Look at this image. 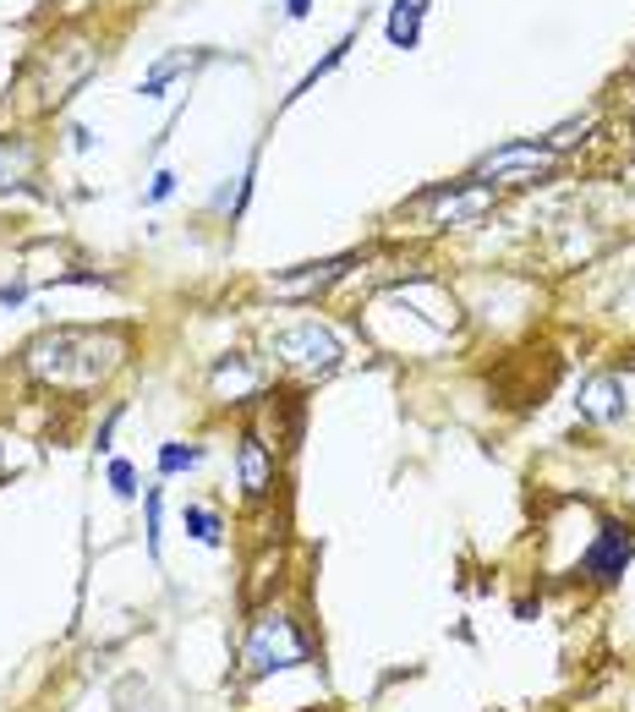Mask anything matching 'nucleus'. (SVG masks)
Masks as SVG:
<instances>
[{
  "mask_svg": "<svg viewBox=\"0 0 635 712\" xmlns=\"http://www.w3.org/2000/svg\"><path fill=\"white\" fill-rule=\"evenodd\" d=\"M121 357H127L121 329H45L39 340H28L22 368L50 389H94L121 368Z\"/></svg>",
  "mask_w": 635,
  "mask_h": 712,
  "instance_id": "f257e3e1",
  "label": "nucleus"
},
{
  "mask_svg": "<svg viewBox=\"0 0 635 712\" xmlns=\"http://www.w3.org/2000/svg\"><path fill=\"white\" fill-rule=\"evenodd\" d=\"M307 657H313V647H307V636L296 631V620L263 614L253 631H247V647H242V680H268V674L296 669V663H307Z\"/></svg>",
  "mask_w": 635,
  "mask_h": 712,
  "instance_id": "f03ea898",
  "label": "nucleus"
},
{
  "mask_svg": "<svg viewBox=\"0 0 635 712\" xmlns=\"http://www.w3.org/2000/svg\"><path fill=\"white\" fill-rule=\"evenodd\" d=\"M268 351L285 362V368H296V373H334L340 368V340H334V329L313 324V319H302V324H285L268 334Z\"/></svg>",
  "mask_w": 635,
  "mask_h": 712,
  "instance_id": "7ed1b4c3",
  "label": "nucleus"
},
{
  "mask_svg": "<svg viewBox=\"0 0 635 712\" xmlns=\"http://www.w3.org/2000/svg\"><path fill=\"white\" fill-rule=\"evenodd\" d=\"M635 559V537H631V526H619V520H608L603 531H597V543L580 554V570L592 576V582H619L625 576V565Z\"/></svg>",
  "mask_w": 635,
  "mask_h": 712,
  "instance_id": "20e7f679",
  "label": "nucleus"
},
{
  "mask_svg": "<svg viewBox=\"0 0 635 712\" xmlns=\"http://www.w3.org/2000/svg\"><path fill=\"white\" fill-rule=\"evenodd\" d=\"M543 170H554V154L543 143H505L477 165V176H499V182H537Z\"/></svg>",
  "mask_w": 635,
  "mask_h": 712,
  "instance_id": "39448f33",
  "label": "nucleus"
},
{
  "mask_svg": "<svg viewBox=\"0 0 635 712\" xmlns=\"http://www.w3.org/2000/svg\"><path fill=\"white\" fill-rule=\"evenodd\" d=\"M488 208H494V187H444V193L428 197V220L433 225H471Z\"/></svg>",
  "mask_w": 635,
  "mask_h": 712,
  "instance_id": "423d86ee",
  "label": "nucleus"
},
{
  "mask_svg": "<svg viewBox=\"0 0 635 712\" xmlns=\"http://www.w3.org/2000/svg\"><path fill=\"white\" fill-rule=\"evenodd\" d=\"M236 471H242V494L247 499H263L274 488V455L257 433H242V450H236Z\"/></svg>",
  "mask_w": 635,
  "mask_h": 712,
  "instance_id": "0eeeda50",
  "label": "nucleus"
},
{
  "mask_svg": "<svg viewBox=\"0 0 635 712\" xmlns=\"http://www.w3.org/2000/svg\"><path fill=\"white\" fill-rule=\"evenodd\" d=\"M356 259H329V263H302V274H280L274 280V296H318V291H329L345 269Z\"/></svg>",
  "mask_w": 635,
  "mask_h": 712,
  "instance_id": "6e6552de",
  "label": "nucleus"
},
{
  "mask_svg": "<svg viewBox=\"0 0 635 712\" xmlns=\"http://www.w3.org/2000/svg\"><path fill=\"white\" fill-rule=\"evenodd\" d=\"M580 417L586 422H619L625 417V384L619 379H592V384H580Z\"/></svg>",
  "mask_w": 635,
  "mask_h": 712,
  "instance_id": "1a4fd4ad",
  "label": "nucleus"
},
{
  "mask_svg": "<svg viewBox=\"0 0 635 712\" xmlns=\"http://www.w3.org/2000/svg\"><path fill=\"white\" fill-rule=\"evenodd\" d=\"M422 11H428V0H394V6H389L383 33H389L394 50H417V39H422Z\"/></svg>",
  "mask_w": 635,
  "mask_h": 712,
  "instance_id": "9d476101",
  "label": "nucleus"
},
{
  "mask_svg": "<svg viewBox=\"0 0 635 712\" xmlns=\"http://www.w3.org/2000/svg\"><path fill=\"white\" fill-rule=\"evenodd\" d=\"M192 66H203V56H187V50H182V56H165V61H154V66H148V77L137 82V94H143V99H165V88H170L182 71H192Z\"/></svg>",
  "mask_w": 635,
  "mask_h": 712,
  "instance_id": "9b49d317",
  "label": "nucleus"
},
{
  "mask_svg": "<svg viewBox=\"0 0 635 712\" xmlns=\"http://www.w3.org/2000/svg\"><path fill=\"white\" fill-rule=\"evenodd\" d=\"M28 170H33V148H28L22 137H0V193L22 187Z\"/></svg>",
  "mask_w": 635,
  "mask_h": 712,
  "instance_id": "f8f14e48",
  "label": "nucleus"
},
{
  "mask_svg": "<svg viewBox=\"0 0 635 712\" xmlns=\"http://www.w3.org/2000/svg\"><path fill=\"white\" fill-rule=\"evenodd\" d=\"M597 127V116H575V121H565V127H554L548 131V143H543V148H548V154H570L575 143H586V131Z\"/></svg>",
  "mask_w": 635,
  "mask_h": 712,
  "instance_id": "ddd939ff",
  "label": "nucleus"
},
{
  "mask_svg": "<svg viewBox=\"0 0 635 712\" xmlns=\"http://www.w3.org/2000/svg\"><path fill=\"white\" fill-rule=\"evenodd\" d=\"M143 531H148V554L159 559V537H165V494L159 488H148V499H143Z\"/></svg>",
  "mask_w": 635,
  "mask_h": 712,
  "instance_id": "4468645a",
  "label": "nucleus"
},
{
  "mask_svg": "<svg viewBox=\"0 0 635 712\" xmlns=\"http://www.w3.org/2000/svg\"><path fill=\"white\" fill-rule=\"evenodd\" d=\"M187 531L197 537V543H208V548H219V516L214 510H203V505H187Z\"/></svg>",
  "mask_w": 635,
  "mask_h": 712,
  "instance_id": "2eb2a0df",
  "label": "nucleus"
},
{
  "mask_svg": "<svg viewBox=\"0 0 635 712\" xmlns=\"http://www.w3.org/2000/svg\"><path fill=\"white\" fill-rule=\"evenodd\" d=\"M351 45H356V33H345V39H340V45H334V50H329V56H323V61H318L313 71H307V77H302V82H296V94H291V99H302V94H307V88H313L318 77H329V71H334V66L345 61V50H351Z\"/></svg>",
  "mask_w": 635,
  "mask_h": 712,
  "instance_id": "dca6fc26",
  "label": "nucleus"
},
{
  "mask_svg": "<svg viewBox=\"0 0 635 712\" xmlns=\"http://www.w3.org/2000/svg\"><path fill=\"white\" fill-rule=\"evenodd\" d=\"M197 460H203V450H197V445H159V471H165V477L192 471Z\"/></svg>",
  "mask_w": 635,
  "mask_h": 712,
  "instance_id": "f3484780",
  "label": "nucleus"
},
{
  "mask_svg": "<svg viewBox=\"0 0 635 712\" xmlns=\"http://www.w3.org/2000/svg\"><path fill=\"white\" fill-rule=\"evenodd\" d=\"M110 488H116V499H137V471H131V460H110Z\"/></svg>",
  "mask_w": 635,
  "mask_h": 712,
  "instance_id": "a211bd4d",
  "label": "nucleus"
},
{
  "mask_svg": "<svg viewBox=\"0 0 635 712\" xmlns=\"http://www.w3.org/2000/svg\"><path fill=\"white\" fill-rule=\"evenodd\" d=\"M170 193H176V176H170V170H159V176H154V187H148V203H165Z\"/></svg>",
  "mask_w": 635,
  "mask_h": 712,
  "instance_id": "6ab92c4d",
  "label": "nucleus"
},
{
  "mask_svg": "<svg viewBox=\"0 0 635 712\" xmlns=\"http://www.w3.org/2000/svg\"><path fill=\"white\" fill-rule=\"evenodd\" d=\"M28 302V285H0V308H22Z\"/></svg>",
  "mask_w": 635,
  "mask_h": 712,
  "instance_id": "aec40b11",
  "label": "nucleus"
},
{
  "mask_svg": "<svg viewBox=\"0 0 635 712\" xmlns=\"http://www.w3.org/2000/svg\"><path fill=\"white\" fill-rule=\"evenodd\" d=\"M71 148H77V154H88V148H94V131H88V127H71Z\"/></svg>",
  "mask_w": 635,
  "mask_h": 712,
  "instance_id": "412c9836",
  "label": "nucleus"
},
{
  "mask_svg": "<svg viewBox=\"0 0 635 712\" xmlns=\"http://www.w3.org/2000/svg\"><path fill=\"white\" fill-rule=\"evenodd\" d=\"M313 11V0H285V17H307Z\"/></svg>",
  "mask_w": 635,
  "mask_h": 712,
  "instance_id": "4be33fe9",
  "label": "nucleus"
}]
</instances>
